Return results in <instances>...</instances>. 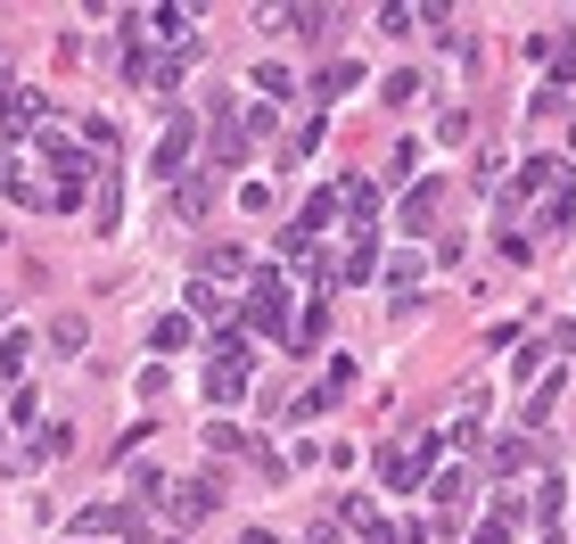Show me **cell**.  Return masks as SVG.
Returning <instances> with one entry per match:
<instances>
[{
  "label": "cell",
  "instance_id": "obj_1",
  "mask_svg": "<svg viewBox=\"0 0 576 544\" xmlns=\"http://www.w3.org/2000/svg\"><path fill=\"white\" fill-rule=\"evenodd\" d=\"M428 462H437V437H412V446H388L379 454V479H388L395 495H412L428 479Z\"/></svg>",
  "mask_w": 576,
  "mask_h": 544
},
{
  "label": "cell",
  "instance_id": "obj_2",
  "mask_svg": "<svg viewBox=\"0 0 576 544\" xmlns=\"http://www.w3.org/2000/svg\"><path fill=\"white\" fill-rule=\"evenodd\" d=\"M247 330H289V281H280V273H256V281H247Z\"/></svg>",
  "mask_w": 576,
  "mask_h": 544
},
{
  "label": "cell",
  "instance_id": "obj_3",
  "mask_svg": "<svg viewBox=\"0 0 576 544\" xmlns=\"http://www.w3.org/2000/svg\"><path fill=\"white\" fill-rule=\"evenodd\" d=\"M189 149H198V116H173V124L157 132V157H149V173H157V182H173V173L189 166Z\"/></svg>",
  "mask_w": 576,
  "mask_h": 544
},
{
  "label": "cell",
  "instance_id": "obj_4",
  "mask_svg": "<svg viewBox=\"0 0 576 544\" xmlns=\"http://www.w3.org/2000/svg\"><path fill=\"white\" fill-rule=\"evenodd\" d=\"M215 504H223V495H215V479H173V487H166V520H173V528L206 520Z\"/></svg>",
  "mask_w": 576,
  "mask_h": 544
},
{
  "label": "cell",
  "instance_id": "obj_5",
  "mask_svg": "<svg viewBox=\"0 0 576 544\" xmlns=\"http://www.w3.org/2000/svg\"><path fill=\"white\" fill-rule=\"evenodd\" d=\"M91 223L115 231L124 223V166H99V190H91Z\"/></svg>",
  "mask_w": 576,
  "mask_h": 544
},
{
  "label": "cell",
  "instance_id": "obj_6",
  "mask_svg": "<svg viewBox=\"0 0 576 544\" xmlns=\"http://www.w3.org/2000/svg\"><path fill=\"white\" fill-rule=\"evenodd\" d=\"M25 124H50L41 92H9V83H0V132H25Z\"/></svg>",
  "mask_w": 576,
  "mask_h": 544
},
{
  "label": "cell",
  "instance_id": "obj_7",
  "mask_svg": "<svg viewBox=\"0 0 576 544\" xmlns=\"http://www.w3.org/2000/svg\"><path fill=\"white\" fill-rule=\"evenodd\" d=\"M354 83H363V67H354V58H338V67H321V75H314V92L338 99V92H354Z\"/></svg>",
  "mask_w": 576,
  "mask_h": 544
},
{
  "label": "cell",
  "instance_id": "obj_8",
  "mask_svg": "<svg viewBox=\"0 0 576 544\" xmlns=\"http://www.w3.org/2000/svg\"><path fill=\"white\" fill-rule=\"evenodd\" d=\"M149 347H157V355H182V347H189V322H182V314L149 322Z\"/></svg>",
  "mask_w": 576,
  "mask_h": 544
},
{
  "label": "cell",
  "instance_id": "obj_9",
  "mask_svg": "<svg viewBox=\"0 0 576 544\" xmlns=\"http://www.w3.org/2000/svg\"><path fill=\"white\" fill-rule=\"evenodd\" d=\"M240 388H247V372H240V363H215V372H206V396H215V404H231Z\"/></svg>",
  "mask_w": 576,
  "mask_h": 544
},
{
  "label": "cell",
  "instance_id": "obj_10",
  "mask_svg": "<svg viewBox=\"0 0 576 544\" xmlns=\"http://www.w3.org/2000/svg\"><path fill=\"white\" fill-rule=\"evenodd\" d=\"M223 289H215V281H189V314H198V322H223Z\"/></svg>",
  "mask_w": 576,
  "mask_h": 544
},
{
  "label": "cell",
  "instance_id": "obj_11",
  "mask_svg": "<svg viewBox=\"0 0 576 544\" xmlns=\"http://www.w3.org/2000/svg\"><path fill=\"white\" fill-rule=\"evenodd\" d=\"M321 330H330V305H305V322H297V355H314V347H321Z\"/></svg>",
  "mask_w": 576,
  "mask_h": 544
},
{
  "label": "cell",
  "instance_id": "obj_12",
  "mask_svg": "<svg viewBox=\"0 0 576 544\" xmlns=\"http://www.w3.org/2000/svg\"><path fill=\"white\" fill-rule=\"evenodd\" d=\"M240 273H247V256H240V247H215V256H206V281H215V289H223V281H240Z\"/></svg>",
  "mask_w": 576,
  "mask_h": 544
},
{
  "label": "cell",
  "instance_id": "obj_13",
  "mask_svg": "<svg viewBox=\"0 0 576 544\" xmlns=\"http://www.w3.org/2000/svg\"><path fill=\"white\" fill-rule=\"evenodd\" d=\"M25 355H34V338H25V330L0 338V372H9V379H25Z\"/></svg>",
  "mask_w": 576,
  "mask_h": 544
},
{
  "label": "cell",
  "instance_id": "obj_14",
  "mask_svg": "<svg viewBox=\"0 0 576 544\" xmlns=\"http://www.w3.org/2000/svg\"><path fill=\"white\" fill-rule=\"evenodd\" d=\"M412 281H420V256H412V247L388 256V289H395V298H412Z\"/></svg>",
  "mask_w": 576,
  "mask_h": 544
},
{
  "label": "cell",
  "instance_id": "obj_15",
  "mask_svg": "<svg viewBox=\"0 0 576 544\" xmlns=\"http://www.w3.org/2000/svg\"><path fill=\"white\" fill-rule=\"evenodd\" d=\"M338 520H346V528H363V536H371V495H338Z\"/></svg>",
  "mask_w": 576,
  "mask_h": 544
},
{
  "label": "cell",
  "instance_id": "obj_16",
  "mask_svg": "<svg viewBox=\"0 0 576 544\" xmlns=\"http://www.w3.org/2000/svg\"><path fill=\"white\" fill-rule=\"evenodd\" d=\"M50 338L66 347V355H83V338H91V330H83V314H58V322H50Z\"/></svg>",
  "mask_w": 576,
  "mask_h": 544
},
{
  "label": "cell",
  "instance_id": "obj_17",
  "mask_svg": "<svg viewBox=\"0 0 576 544\" xmlns=\"http://www.w3.org/2000/svg\"><path fill=\"white\" fill-rule=\"evenodd\" d=\"M428 215H437V182H420V190H412V207H404V231H420Z\"/></svg>",
  "mask_w": 576,
  "mask_h": 544
},
{
  "label": "cell",
  "instance_id": "obj_18",
  "mask_svg": "<svg viewBox=\"0 0 576 544\" xmlns=\"http://www.w3.org/2000/svg\"><path fill=\"white\" fill-rule=\"evenodd\" d=\"M412 173H420V141H404V149L388 157V182H412Z\"/></svg>",
  "mask_w": 576,
  "mask_h": 544
},
{
  "label": "cell",
  "instance_id": "obj_19",
  "mask_svg": "<svg viewBox=\"0 0 576 544\" xmlns=\"http://www.w3.org/2000/svg\"><path fill=\"white\" fill-rule=\"evenodd\" d=\"M560 504H568V487H560V479H543V487H536V520H560Z\"/></svg>",
  "mask_w": 576,
  "mask_h": 544
},
{
  "label": "cell",
  "instance_id": "obj_20",
  "mask_svg": "<svg viewBox=\"0 0 576 544\" xmlns=\"http://www.w3.org/2000/svg\"><path fill=\"white\" fill-rule=\"evenodd\" d=\"M379 92H388L395 108H404V99H420V75H412V67H404V75H388V83H379Z\"/></svg>",
  "mask_w": 576,
  "mask_h": 544
},
{
  "label": "cell",
  "instance_id": "obj_21",
  "mask_svg": "<svg viewBox=\"0 0 576 544\" xmlns=\"http://www.w3.org/2000/svg\"><path fill=\"white\" fill-rule=\"evenodd\" d=\"M568 75H576V41H560V50H552V83H560V92H568Z\"/></svg>",
  "mask_w": 576,
  "mask_h": 544
},
{
  "label": "cell",
  "instance_id": "obj_22",
  "mask_svg": "<svg viewBox=\"0 0 576 544\" xmlns=\"http://www.w3.org/2000/svg\"><path fill=\"white\" fill-rule=\"evenodd\" d=\"M469 544H511V520H486V528H478Z\"/></svg>",
  "mask_w": 576,
  "mask_h": 544
},
{
  "label": "cell",
  "instance_id": "obj_23",
  "mask_svg": "<svg viewBox=\"0 0 576 544\" xmlns=\"http://www.w3.org/2000/svg\"><path fill=\"white\" fill-rule=\"evenodd\" d=\"M552 347H560V355H576V322H560V330H552Z\"/></svg>",
  "mask_w": 576,
  "mask_h": 544
},
{
  "label": "cell",
  "instance_id": "obj_24",
  "mask_svg": "<svg viewBox=\"0 0 576 544\" xmlns=\"http://www.w3.org/2000/svg\"><path fill=\"white\" fill-rule=\"evenodd\" d=\"M240 544H280V536H272V528H247V536H240Z\"/></svg>",
  "mask_w": 576,
  "mask_h": 544
},
{
  "label": "cell",
  "instance_id": "obj_25",
  "mask_svg": "<svg viewBox=\"0 0 576 544\" xmlns=\"http://www.w3.org/2000/svg\"><path fill=\"white\" fill-rule=\"evenodd\" d=\"M363 544H404V536H395V528H371V536H363Z\"/></svg>",
  "mask_w": 576,
  "mask_h": 544
}]
</instances>
